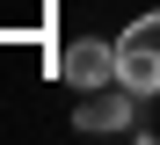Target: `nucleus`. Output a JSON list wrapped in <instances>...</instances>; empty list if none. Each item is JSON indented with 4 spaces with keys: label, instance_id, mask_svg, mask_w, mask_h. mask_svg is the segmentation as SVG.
Listing matches in <instances>:
<instances>
[{
    "label": "nucleus",
    "instance_id": "1",
    "mask_svg": "<svg viewBox=\"0 0 160 145\" xmlns=\"http://www.w3.org/2000/svg\"><path fill=\"white\" fill-rule=\"evenodd\" d=\"M117 80H124L138 102H146V94H160V7H153V15H138V22L117 36Z\"/></svg>",
    "mask_w": 160,
    "mask_h": 145
},
{
    "label": "nucleus",
    "instance_id": "2",
    "mask_svg": "<svg viewBox=\"0 0 160 145\" xmlns=\"http://www.w3.org/2000/svg\"><path fill=\"white\" fill-rule=\"evenodd\" d=\"M138 123V94L117 80V87H88V102L73 109V131H88V138H102V131H131Z\"/></svg>",
    "mask_w": 160,
    "mask_h": 145
},
{
    "label": "nucleus",
    "instance_id": "3",
    "mask_svg": "<svg viewBox=\"0 0 160 145\" xmlns=\"http://www.w3.org/2000/svg\"><path fill=\"white\" fill-rule=\"evenodd\" d=\"M58 73L88 94V87H117V44L109 36H80V44H66L58 51Z\"/></svg>",
    "mask_w": 160,
    "mask_h": 145
}]
</instances>
